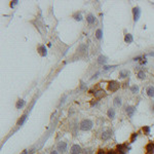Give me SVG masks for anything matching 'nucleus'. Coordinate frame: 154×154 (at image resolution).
Here are the masks:
<instances>
[{
	"label": "nucleus",
	"instance_id": "nucleus-8",
	"mask_svg": "<svg viewBox=\"0 0 154 154\" xmlns=\"http://www.w3.org/2000/svg\"><path fill=\"white\" fill-rule=\"evenodd\" d=\"M107 62H108V58L105 57V56H100V57L98 58V63L101 64V65H104V64H106Z\"/></svg>",
	"mask_w": 154,
	"mask_h": 154
},
{
	"label": "nucleus",
	"instance_id": "nucleus-13",
	"mask_svg": "<svg viewBox=\"0 0 154 154\" xmlns=\"http://www.w3.org/2000/svg\"><path fill=\"white\" fill-rule=\"evenodd\" d=\"M108 117H109L110 119H113V118L115 117V110H114L113 108H110V109L108 110Z\"/></svg>",
	"mask_w": 154,
	"mask_h": 154
},
{
	"label": "nucleus",
	"instance_id": "nucleus-11",
	"mask_svg": "<svg viewBox=\"0 0 154 154\" xmlns=\"http://www.w3.org/2000/svg\"><path fill=\"white\" fill-rule=\"evenodd\" d=\"M38 52H39V54H40L42 57L46 56V49H45V46H44V45L39 46V47H38Z\"/></svg>",
	"mask_w": 154,
	"mask_h": 154
},
{
	"label": "nucleus",
	"instance_id": "nucleus-27",
	"mask_svg": "<svg viewBox=\"0 0 154 154\" xmlns=\"http://www.w3.org/2000/svg\"><path fill=\"white\" fill-rule=\"evenodd\" d=\"M18 3H19V1H16V0H15V1H11V3H10V6H11V7H13V6H14V5H16Z\"/></svg>",
	"mask_w": 154,
	"mask_h": 154
},
{
	"label": "nucleus",
	"instance_id": "nucleus-24",
	"mask_svg": "<svg viewBox=\"0 0 154 154\" xmlns=\"http://www.w3.org/2000/svg\"><path fill=\"white\" fill-rule=\"evenodd\" d=\"M25 120H26V115H24V116L22 117V119H20V120H19L18 124H19V125H22V124L24 123V121H25Z\"/></svg>",
	"mask_w": 154,
	"mask_h": 154
},
{
	"label": "nucleus",
	"instance_id": "nucleus-16",
	"mask_svg": "<svg viewBox=\"0 0 154 154\" xmlns=\"http://www.w3.org/2000/svg\"><path fill=\"white\" fill-rule=\"evenodd\" d=\"M129 74H130V72L127 70H122V71H120L119 76H120V78H125Z\"/></svg>",
	"mask_w": 154,
	"mask_h": 154
},
{
	"label": "nucleus",
	"instance_id": "nucleus-7",
	"mask_svg": "<svg viewBox=\"0 0 154 154\" xmlns=\"http://www.w3.org/2000/svg\"><path fill=\"white\" fill-rule=\"evenodd\" d=\"M81 153V148L78 145H74L71 148V154H80Z\"/></svg>",
	"mask_w": 154,
	"mask_h": 154
},
{
	"label": "nucleus",
	"instance_id": "nucleus-19",
	"mask_svg": "<svg viewBox=\"0 0 154 154\" xmlns=\"http://www.w3.org/2000/svg\"><path fill=\"white\" fill-rule=\"evenodd\" d=\"M102 30L101 29H99V30H97V32H96V37L98 38V39H102Z\"/></svg>",
	"mask_w": 154,
	"mask_h": 154
},
{
	"label": "nucleus",
	"instance_id": "nucleus-23",
	"mask_svg": "<svg viewBox=\"0 0 154 154\" xmlns=\"http://www.w3.org/2000/svg\"><path fill=\"white\" fill-rule=\"evenodd\" d=\"M92 153V149L91 148H86L83 150V154H91Z\"/></svg>",
	"mask_w": 154,
	"mask_h": 154
},
{
	"label": "nucleus",
	"instance_id": "nucleus-15",
	"mask_svg": "<svg viewBox=\"0 0 154 154\" xmlns=\"http://www.w3.org/2000/svg\"><path fill=\"white\" fill-rule=\"evenodd\" d=\"M105 96H106V93H105L104 90H99V91L95 92V97L96 98H101V97H105Z\"/></svg>",
	"mask_w": 154,
	"mask_h": 154
},
{
	"label": "nucleus",
	"instance_id": "nucleus-21",
	"mask_svg": "<svg viewBox=\"0 0 154 154\" xmlns=\"http://www.w3.org/2000/svg\"><path fill=\"white\" fill-rule=\"evenodd\" d=\"M145 77H146L145 72H143V71H140V72L138 73V78H140V79H144Z\"/></svg>",
	"mask_w": 154,
	"mask_h": 154
},
{
	"label": "nucleus",
	"instance_id": "nucleus-22",
	"mask_svg": "<svg viewBox=\"0 0 154 154\" xmlns=\"http://www.w3.org/2000/svg\"><path fill=\"white\" fill-rule=\"evenodd\" d=\"M74 19H75L76 21H81V20H82V16H81V13H80V12H78V13H76V14L74 15Z\"/></svg>",
	"mask_w": 154,
	"mask_h": 154
},
{
	"label": "nucleus",
	"instance_id": "nucleus-5",
	"mask_svg": "<svg viewBox=\"0 0 154 154\" xmlns=\"http://www.w3.org/2000/svg\"><path fill=\"white\" fill-rule=\"evenodd\" d=\"M135 112H136V108L135 107H133V106H127L126 107V113L129 114L130 117H133Z\"/></svg>",
	"mask_w": 154,
	"mask_h": 154
},
{
	"label": "nucleus",
	"instance_id": "nucleus-6",
	"mask_svg": "<svg viewBox=\"0 0 154 154\" xmlns=\"http://www.w3.org/2000/svg\"><path fill=\"white\" fill-rule=\"evenodd\" d=\"M58 149H59L62 153L66 152V150H67V144H66L65 142H60L59 145H58Z\"/></svg>",
	"mask_w": 154,
	"mask_h": 154
},
{
	"label": "nucleus",
	"instance_id": "nucleus-1",
	"mask_svg": "<svg viewBox=\"0 0 154 154\" xmlns=\"http://www.w3.org/2000/svg\"><path fill=\"white\" fill-rule=\"evenodd\" d=\"M92 127V122L89 119H84L80 122V130L81 131H89Z\"/></svg>",
	"mask_w": 154,
	"mask_h": 154
},
{
	"label": "nucleus",
	"instance_id": "nucleus-14",
	"mask_svg": "<svg viewBox=\"0 0 154 154\" xmlns=\"http://www.w3.org/2000/svg\"><path fill=\"white\" fill-rule=\"evenodd\" d=\"M124 41L127 42V43H132L134 41V38H133V35L131 34H126L125 37H124Z\"/></svg>",
	"mask_w": 154,
	"mask_h": 154
},
{
	"label": "nucleus",
	"instance_id": "nucleus-18",
	"mask_svg": "<svg viewBox=\"0 0 154 154\" xmlns=\"http://www.w3.org/2000/svg\"><path fill=\"white\" fill-rule=\"evenodd\" d=\"M24 105H25V101H23V100H19L18 103H16V108H18V109H21L22 107H24Z\"/></svg>",
	"mask_w": 154,
	"mask_h": 154
},
{
	"label": "nucleus",
	"instance_id": "nucleus-20",
	"mask_svg": "<svg viewBox=\"0 0 154 154\" xmlns=\"http://www.w3.org/2000/svg\"><path fill=\"white\" fill-rule=\"evenodd\" d=\"M131 90H132V92L136 93V92L139 91V86H137V85H133V86L131 87Z\"/></svg>",
	"mask_w": 154,
	"mask_h": 154
},
{
	"label": "nucleus",
	"instance_id": "nucleus-25",
	"mask_svg": "<svg viewBox=\"0 0 154 154\" xmlns=\"http://www.w3.org/2000/svg\"><path fill=\"white\" fill-rule=\"evenodd\" d=\"M143 132H145V133H146V135H148V134L150 133V127H148V126L143 127Z\"/></svg>",
	"mask_w": 154,
	"mask_h": 154
},
{
	"label": "nucleus",
	"instance_id": "nucleus-29",
	"mask_svg": "<svg viewBox=\"0 0 154 154\" xmlns=\"http://www.w3.org/2000/svg\"><path fill=\"white\" fill-rule=\"evenodd\" d=\"M50 154H58V152H57V151H53Z\"/></svg>",
	"mask_w": 154,
	"mask_h": 154
},
{
	"label": "nucleus",
	"instance_id": "nucleus-9",
	"mask_svg": "<svg viewBox=\"0 0 154 154\" xmlns=\"http://www.w3.org/2000/svg\"><path fill=\"white\" fill-rule=\"evenodd\" d=\"M86 21H87V23H88V24H90V25H91V24H95V23H96V18H95L91 13H89V14L86 16Z\"/></svg>",
	"mask_w": 154,
	"mask_h": 154
},
{
	"label": "nucleus",
	"instance_id": "nucleus-4",
	"mask_svg": "<svg viewBox=\"0 0 154 154\" xmlns=\"http://www.w3.org/2000/svg\"><path fill=\"white\" fill-rule=\"evenodd\" d=\"M111 136H112V131L111 130H106L102 134V139L103 140H108V139L111 138Z\"/></svg>",
	"mask_w": 154,
	"mask_h": 154
},
{
	"label": "nucleus",
	"instance_id": "nucleus-3",
	"mask_svg": "<svg viewBox=\"0 0 154 154\" xmlns=\"http://www.w3.org/2000/svg\"><path fill=\"white\" fill-rule=\"evenodd\" d=\"M119 88V83L117 81H110L108 85V89L111 91H116Z\"/></svg>",
	"mask_w": 154,
	"mask_h": 154
},
{
	"label": "nucleus",
	"instance_id": "nucleus-17",
	"mask_svg": "<svg viewBox=\"0 0 154 154\" xmlns=\"http://www.w3.org/2000/svg\"><path fill=\"white\" fill-rule=\"evenodd\" d=\"M146 149L148 150V152H153L154 151V144L153 143H149L146 147Z\"/></svg>",
	"mask_w": 154,
	"mask_h": 154
},
{
	"label": "nucleus",
	"instance_id": "nucleus-2",
	"mask_svg": "<svg viewBox=\"0 0 154 154\" xmlns=\"http://www.w3.org/2000/svg\"><path fill=\"white\" fill-rule=\"evenodd\" d=\"M133 13H134V21L135 22H138L140 16H141V8L140 7H134L133 9Z\"/></svg>",
	"mask_w": 154,
	"mask_h": 154
},
{
	"label": "nucleus",
	"instance_id": "nucleus-12",
	"mask_svg": "<svg viewBox=\"0 0 154 154\" xmlns=\"http://www.w3.org/2000/svg\"><path fill=\"white\" fill-rule=\"evenodd\" d=\"M113 104H114L115 107H120L121 106V99L119 97H116L113 101Z\"/></svg>",
	"mask_w": 154,
	"mask_h": 154
},
{
	"label": "nucleus",
	"instance_id": "nucleus-10",
	"mask_svg": "<svg viewBox=\"0 0 154 154\" xmlns=\"http://www.w3.org/2000/svg\"><path fill=\"white\" fill-rule=\"evenodd\" d=\"M146 92H147V95L149 96V97H154V86H149V87H147V89H146Z\"/></svg>",
	"mask_w": 154,
	"mask_h": 154
},
{
	"label": "nucleus",
	"instance_id": "nucleus-26",
	"mask_svg": "<svg viewBox=\"0 0 154 154\" xmlns=\"http://www.w3.org/2000/svg\"><path fill=\"white\" fill-rule=\"evenodd\" d=\"M116 66H105L104 67V70L105 71H108V70H110V69H112V68H115Z\"/></svg>",
	"mask_w": 154,
	"mask_h": 154
},
{
	"label": "nucleus",
	"instance_id": "nucleus-28",
	"mask_svg": "<svg viewBox=\"0 0 154 154\" xmlns=\"http://www.w3.org/2000/svg\"><path fill=\"white\" fill-rule=\"evenodd\" d=\"M98 154H106V152H105L104 150H100V151H99V153H98Z\"/></svg>",
	"mask_w": 154,
	"mask_h": 154
}]
</instances>
